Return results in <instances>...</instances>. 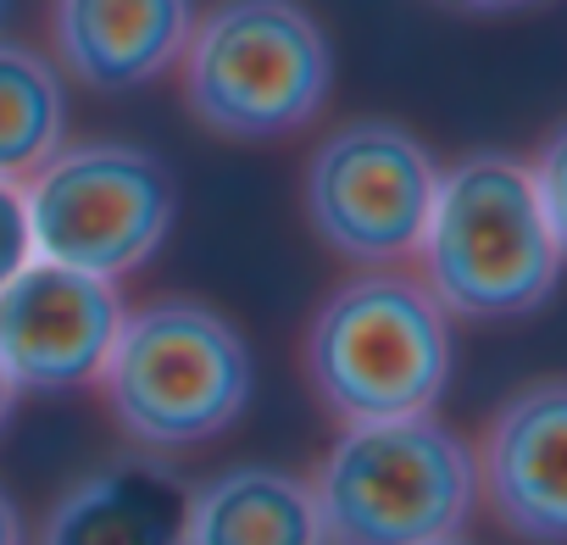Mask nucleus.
<instances>
[{
  "label": "nucleus",
  "mask_w": 567,
  "mask_h": 545,
  "mask_svg": "<svg viewBox=\"0 0 567 545\" xmlns=\"http://www.w3.org/2000/svg\"><path fill=\"white\" fill-rule=\"evenodd\" d=\"M561 245L539 206L528 156L467 151L440 167V189L412 272L456 323L534 318L561 285Z\"/></svg>",
  "instance_id": "obj_1"
},
{
  "label": "nucleus",
  "mask_w": 567,
  "mask_h": 545,
  "mask_svg": "<svg viewBox=\"0 0 567 545\" xmlns=\"http://www.w3.org/2000/svg\"><path fill=\"white\" fill-rule=\"evenodd\" d=\"M256 390V362L234 318L195 296H156L128 307L95 395L117 434L145 456H178L228 434Z\"/></svg>",
  "instance_id": "obj_2"
},
{
  "label": "nucleus",
  "mask_w": 567,
  "mask_h": 545,
  "mask_svg": "<svg viewBox=\"0 0 567 545\" xmlns=\"http://www.w3.org/2000/svg\"><path fill=\"white\" fill-rule=\"evenodd\" d=\"M451 362V318L412 267H357L301 335L307 384L340 429L434 412Z\"/></svg>",
  "instance_id": "obj_3"
},
{
  "label": "nucleus",
  "mask_w": 567,
  "mask_h": 545,
  "mask_svg": "<svg viewBox=\"0 0 567 545\" xmlns=\"http://www.w3.org/2000/svg\"><path fill=\"white\" fill-rule=\"evenodd\" d=\"M334 90V45L307 0H217L178 56L184 112L234 145L301 134Z\"/></svg>",
  "instance_id": "obj_4"
},
{
  "label": "nucleus",
  "mask_w": 567,
  "mask_h": 545,
  "mask_svg": "<svg viewBox=\"0 0 567 545\" xmlns=\"http://www.w3.org/2000/svg\"><path fill=\"white\" fill-rule=\"evenodd\" d=\"M323 545H440L478 512V462L434 412L351 423L307 479Z\"/></svg>",
  "instance_id": "obj_5"
},
{
  "label": "nucleus",
  "mask_w": 567,
  "mask_h": 545,
  "mask_svg": "<svg viewBox=\"0 0 567 545\" xmlns=\"http://www.w3.org/2000/svg\"><path fill=\"white\" fill-rule=\"evenodd\" d=\"M34 256L128 279L173 234L178 184L167 162L128 140H73L23 178Z\"/></svg>",
  "instance_id": "obj_6"
},
{
  "label": "nucleus",
  "mask_w": 567,
  "mask_h": 545,
  "mask_svg": "<svg viewBox=\"0 0 567 545\" xmlns=\"http://www.w3.org/2000/svg\"><path fill=\"white\" fill-rule=\"evenodd\" d=\"M440 189L434 151L395 117H351L329 128L301 178L307 228L351 267H406L417 256Z\"/></svg>",
  "instance_id": "obj_7"
},
{
  "label": "nucleus",
  "mask_w": 567,
  "mask_h": 545,
  "mask_svg": "<svg viewBox=\"0 0 567 545\" xmlns=\"http://www.w3.org/2000/svg\"><path fill=\"white\" fill-rule=\"evenodd\" d=\"M128 301L112 279L29 256L0 285V368L18 395H68L95 384Z\"/></svg>",
  "instance_id": "obj_8"
},
{
  "label": "nucleus",
  "mask_w": 567,
  "mask_h": 545,
  "mask_svg": "<svg viewBox=\"0 0 567 545\" xmlns=\"http://www.w3.org/2000/svg\"><path fill=\"white\" fill-rule=\"evenodd\" d=\"M478 501L523 545H567V373L517 384L484 423Z\"/></svg>",
  "instance_id": "obj_9"
},
{
  "label": "nucleus",
  "mask_w": 567,
  "mask_h": 545,
  "mask_svg": "<svg viewBox=\"0 0 567 545\" xmlns=\"http://www.w3.org/2000/svg\"><path fill=\"white\" fill-rule=\"evenodd\" d=\"M189 29V0H51V62L95 95H123L173 73Z\"/></svg>",
  "instance_id": "obj_10"
},
{
  "label": "nucleus",
  "mask_w": 567,
  "mask_h": 545,
  "mask_svg": "<svg viewBox=\"0 0 567 545\" xmlns=\"http://www.w3.org/2000/svg\"><path fill=\"white\" fill-rule=\"evenodd\" d=\"M189 484L162 456H123L73 479L40 528V545H184Z\"/></svg>",
  "instance_id": "obj_11"
},
{
  "label": "nucleus",
  "mask_w": 567,
  "mask_h": 545,
  "mask_svg": "<svg viewBox=\"0 0 567 545\" xmlns=\"http://www.w3.org/2000/svg\"><path fill=\"white\" fill-rule=\"evenodd\" d=\"M184 545H323L312 484L290 467L234 462L189 484Z\"/></svg>",
  "instance_id": "obj_12"
},
{
  "label": "nucleus",
  "mask_w": 567,
  "mask_h": 545,
  "mask_svg": "<svg viewBox=\"0 0 567 545\" xmlns=\"http://www.w3.org/2000/svg\"><path fill=\"white\" fill-rule=\"evenodd\" d=\"M68 145V90L51 56L0 40V178L23 184Z\"/></svg>",
  "instance_id": "obj_13"
},
{
  "label": "nucleus",
  "mask_w": 567,
  "mask_h": 545,
  "mask_svg": "<svg viewBox=\"0 0 567 545\" xmlns=\"http://www.w3.org/2000/svg\"><path fill=\"white\" fill-rule=\"evenodd\" d=\"M528 173H534V189H539V206L550 217V234L567 256V117L539 140V151L528 156Z\"/></svg>",
  "instance_id": "obj_14"
},
{
  "label": "nucleus",
  "mask_w": 567,
  "mask_h": 545,
  "mask_svg": "<svg viewBox=\"0 0 567 545\" xmlns=\"http://www.w3.org/2000/svg\"><path fill=\"white\" fill-rule=\"evenodd\" d=\"M34 256V239H29V206H23V184L0 178V285Z\"/></svg>",
  "instance_id": "obj_15"
},
{
  "label": "nucleus",
  "mask_w": 567,
  "mask_h": 545,
  "mask_svg": "<svg viewBox=\"0 0 567 545\" xmlns=\"http://www.w3.org/2000/svg\"><path fill=\"white\" fill-rule=\"evenodd\" d=\"M434 7L456 12V18H506V12H523L534 0H434Z\"/></svg>",
  "instance_id": "obj_16"
},
{
  "label": "nucleus",
  "mask_w": 567,
  "mask_h": 545,
  "mask_svg": "<svg viewBox=\"0 0 567 545\" xmlns=\"http://www.w3.org/2000/svg\"><path fill=\"white\" fill-rule=\"evenodd\" d=\"M0 545H29V534H23V512H18V501L7 495V484H0Z\"/></svg>",
  "instance_id": "obj_17"
},
{
  "label": "nucleus",
  "mask_w": 567,
  "mask_h": 545,
  "mask_svg": "<svg viewBox=\"0 0 567 545\" xmlns=\"http://www.w3.org/2000/svg\"><path fill=\"white\" fill-rule=\"evenodd\" d=\"M12 407H18V384H12V373H7V368H0V429H7Z\"/></svg>",
  "instance_id": "obj_18"
},
{
  "label": "nucleus",
  "mask_w": 567,
  "mask_h": 545,
  "mask_svg": "<svg viewBox=\"0 0 567 545\" xmlns=\"http://www.w3.org/2000/svg\"><path fill=\"white\" fill-rule=\"evenodd\" d=\"M440 545H467V539H462V534H456V539H440Z\"/></svg>",
  "instance_id": "obj_19"
},
{
  "label": "nucleus",
  "mask_w": 567,
  "mask_h": 545,
  "mask_svg": "<svg viewBox=\"0 0 567 545\" xmlns=\"http://www.w3.org/2000/svg\"><path fill=\"white\" fill-rule=\"evenodd\" d=\"M0 7H7V0H0Z\"/></svg>",
  "instance_id": "obj_20"
}]
</instances>
